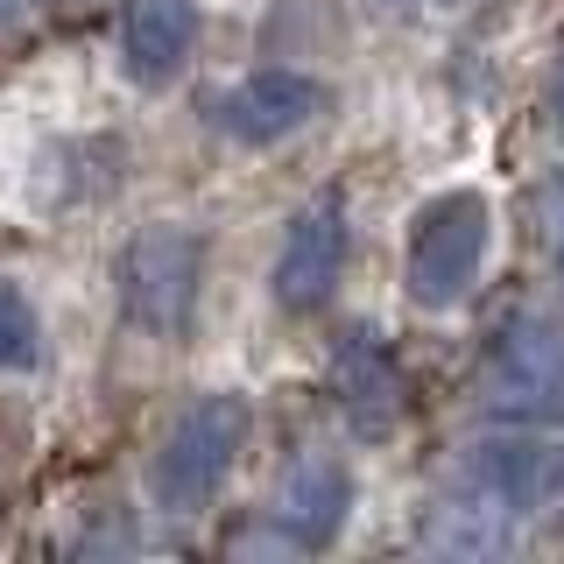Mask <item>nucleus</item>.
Segmentation results:
<instances>
[{"label":"nucleus","mask_w":564,"mask_h":564,"mask_svg":"<svg viewBox=\"0 0 564 564\" xmlns=\"http://www.w3.org/2000/svg\"><path fill=\"white\" fill-rule=\"evenodd\" d=\"M247 431H254V410L234 388H205L198 402H184V416L163 431V445L149 458V501L163 516H198V508L219 501V487L234 480Z\"/></svg>","instance_id":"obj_1"},{"label":"nucleus","mask_w":564,"mask_h":564,"mask_svg":"<svg viewBox=\"0 0 564 564\" xmlns=\"http://www.w3.org/2000/svg\"><path fill=\"white\" fill-rule=\"evenodd\" d=\"M494 247V205L480 191H437L402 240V290L416 311H452L473 296Z\"/></svg>","instance_id":"obj_2"},{"label":"nucleus","mask_w":564,"mask_h":564,"mask_svg":"<svg viewBox=\"0 0 564 564\" xmlns=\"http://www.w3.org/2000/svg\"><path fill=\"white\" fill-rule=\"evenodd\" d=\"M205 290V240L191 226H141L113 261L120 317L149 339H184Z\"/></svg>","instance_id":"obj_3"},{"label":"nucleus","mask_w":564,"mask_h":564,"mask_svg":"<svg viewBox=\"0 0 564 564\" xmlns=\"http://www.w3.org/2000/svg\"><path fill=\"white\" fill-rule=\"evenodd\" d=\"M480 402L501 423H564V332L551 317H501L480 346Z\"/></svg>","instance_id":"obj_4"},{"label":"nucleus","mask_w":564,"mask_h":564,"mask_svg":"<svg viewBox=\"0 0 564 564\" xmlns=\"http://www.w3.org/2000/svg\"><path fill=\"white\" fill-rule=\"evenodd\" d=\"M325 113V85L296 64H269V70H247V78L219 85L205 99V128L234 149H275V141L304 134L311 120Z\"/></svg>","instance_id":"obj_5"},{"label":"nucleus","mask_w":564,"mask_h":564,"mask_svg":"<svg viewBox=\"0 0 564 564\" xmlns=\"http://www.w3.org/2000/svg\"><path fill=\"white\" fill-rule=\"evenodd\" d=\"M346 254H352V219H346V198L325 191L282 226V247H275V269H269V296L290 317H311L332 304L346 275Z\"/></svg>","instance_id":"obj_6"},{"label":"nucleus","mask_w":564,"mask_h":564,"mask_svg":"<svg viewBox=\"0 0 564 564\" xmlns=\"http://www.w3.org/2000/svg\"><path fill=\"white\" fill-rule=\"evenodd\" d=\"M325 388H332V410H339V423L352 437H388L402 423V402H410V375H402L395 346L375 325L339 332V346L325 360Z\"/></svg>","instance_id":"obj_7"},{"label":"nucleus","mask_w":564,"mask_h":564,"mask_svg":"<svg viewBox=\"0 0 564 564\" xmlns=\"http://www.w3.org/2000/svg\"><path fill=\"white\" fill-rule=\"evenodd\" d=\"M458 473H466L473 487H487L494 501H501L508 516H522V522L564 501V445L543 437V423H508V431L480 437Z\"/></svg>","instance_id":"obj_8"},{"label":"nucleus","mask_w":564,"mask_h":564,"mask_svg":"<svg viewBox=\"0 0 564 564\" xmlns=\"http://www.w3.org/2000/svg\"><path fill=\"white\" fill-rule=\"evenodd\" d=\"M346 508H352V473L325 452H304L269 494V529L282 551H325L346 529Z\"/></svg>","instance_id":"obj_9"},{"label":"nucleus","mask_w":564,"mask_h":564,"mask_svg":"<svg viewBox=\"0 0 564 564\" xmlns=\"http://www.w3.org/2000/svg\"><path fill=\"white\" fill-rule=\"evenodd\" d=\"M198 50V0H128L120 8V78L163 93Z\"/></svg>","instance_id":"obj_10"},{"label":"nucleus","mask_w":564,"mask_h":564,"mask_svg":"<svg viewBox=\"0 0 564 564\" xmlns=\"http://www.w3.org/2000/svg\"><path fill=\"white\" fill-rule=\"evenodd\" d=\"M516 529H522V516H508L487 487H473L466 473H458V480L423 508L416 543L437 551V557H501L508 543H516Z\"/></svg>","instance_id":"obj_11"},{"label":"nucleus","mask_w":564,"mask_h":564,"mask_svg":"<svg viewBox=\"0 0 564 564\" xmlns=\"http://www.w3.org/2000/svg\"><path fill=\"white\" fill-rule=\"evenodd\" d=\"M43 360V317H35V296L22 282L0 275V375H29Z\"/></svg>","instance_id":"obj_12"},{"label":"nucleus","mask_w":564,"mask_h":564,"mask_svg":"<svg viewBox=\"0 0 564 564\" xmlns=\"http://www.w3.org/2000/svg\"><path fill=\"white\" fill-rule=\"evenodd\" d=\"M551 113H557V134H564V64H557V78H551Z\"/></svg>","instance_id":"obj_13"},{"label":"nucleus","mask_w":564,"mask_h":564,"mask_svg":"<svg viewBox=\"0 0 564 564\" xmlns=\"http://www.w3.org/2000/svg\"><path fill=\"white\" fill-rule=\"evenodd\" d=\"M375 8H416V0H375Z\"/></svg>","instance_id":"obj_14"},{"label":"nucleus","mask_w":564,"mask_h":564,"mask_svg":"<svg viewBox=\"0 0 564 564\" xmlns=\"http://www.w3.org/2000/svg\"><path fill=\"white\" fill-rule=\"evenodd\" d=\"M557 275H564V247H557Z\"/></svg>","instance_id":"obj_15"}]
</instances>
